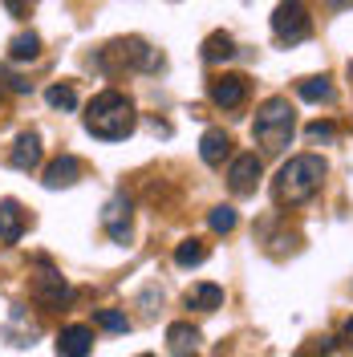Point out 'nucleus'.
Segmentation results:
<instances>
[{
	"label": "nucleus",
	"instance_id": "obj_3",
	"mask_svg": "<svg viewBox=\"0 0 353 357\" xmlns=\"http://www.w3.org/2000/svg\"><path fill=\"white\" fill-rule=\"evenodd\" d=\"M292 130H296V110L288 106V98H268L264 106L256 110L252 138L264 146L268 155H280L288 142H292Z\"/></svg>",
	"mask_w": 353,
	"mask_h": 357
},
{
	"label": "nucleus",
	"instance_id": "obj_9",
	"mask_svg": "<svg viewBox=\"0 0 353 357\" xmlns=\"http://www.w3.org/2000/svg\"><path fill=\"white\" fill-rule=\"evenodd\" d=\"M260 183V158L256 155H236L232 158V171H227V187L232 195H252Z\"/></svg>",
	"mask_w": 353,
	"mask_h": 357
},
{
	"label": "nucleus",
	"instance_id": "obj_26",
	"mask_svg": "<svg viewBox=\"0 0 353 357\" xmlns=\"http://www.w3.org/2000/svg\"><path fill=\"white\" fill-rule=\"evenodd\" d=\"M0 77L8 82V89H13V93H29V82H21L17 73H8V69H0Z\"/></svg>",
	"mask_w": 353,
	"mask_h": 357
},
{
	"label": "nucleus",
	"instance_id": "obj_13",
	"mask_svg": "<svg viewBox=\"0 0 353 357\" xmlns=\"http://www.w3.org/2000/svg\"><path fill=\"white\" fill-rule=\"evenodd\" d=\"M33 296H37L41 305H53V309H61V305H66L73 292H69V284L61 280V276H57V272H45V276H37V280H33Z\"/></svg>",
	"mask_w": 353,
	"mask_h": 357
},
{
	"label": "nucleus",
	"instance_id": "obj_2",
	"mask_svg": "<svg viewBox=\"0 0 353 357\" xmlns=\"http://www.w3.org/2000/svg\"><path fill=\"white\" fill-rule=\"evenodd\" d=\"M86 130L93 138H102V142H122V138H130L134 134V102L126 93H118V89H102L93 102L86 106Z\"/></svg>",
	"mask_w": 353,
	"mask_h": 357
},
{
	"label": "nucleus",
	"instance_id": "obj_5",
	"mask_svg": "<svg viewBox=\"0 0 353 357\" xmlns=\"http://www.w3.org/2000/svg\"><path fill=\"white\" fill-rule=\"evenodd\" d=\"M110 61L130 66V69H163V53L151 49L147 41H138V37H126V41H114L110 49H102V69Z\"/></svg>",
	"mask_w": 353,
	"mask_h": 357
},
{
	"label": "nucleus",
	"instance_id": "obj_12",
	"mask_svg": "<svg viewBox=\"0 0 353 357\" xmlns=\"http://www.w3.org/2000/svg\"><path fill=\"white\" fill-rule=\"evenodd\" d=\"M4 341L8 345H17V349H24V345H33L37 341V321L29 317V312L17 305V309L8 312V325H4Z\"/></svg>",
	"mask_w": 353,
	"mask_h": 357
},
{
	"label": "nucleus",
	"instance_id": "obj_20",
	"mask_svg": "<svg viewBox=\"0 0 353 357\" xmlns=\"http://www.w3.org/2000/svg\"><path fill=\"white\" fill-rule=\"evenodd\" d=\"M207 260V244L203 240H183V244L175 248V264L179 268H195Z\"/></svg>",
	"mask_w": 353,
	"mask_h": 357
},
{
	"label": "nucleus",
	"instance_id": "obj_10",
	"mask_svg": "<svg viewBox=\"0 0 353 357\" xmlns=\"http://www.w3.org/2000/svg\"><path fill=\"white\" fill-rule=\"evenodd\" d=\"M93 349V329L89 325H66L57 333V357H89Z\"/></svg>",
	"mask_w": 353,
	"mask_h": 357
},
{
	"label": "nucleus",
	"instance_id": "obj_6",
	"mask_svg": "<svg viewBox=\"0 0 353 357\" xmlns=\"http://www.w3.org/2000/svg\"><path fill=\"white\" fill-rule=\"evenodd\" d=\"M102 227L114 244H130V195H114L106 207H102Z\"/></svg>",
	"mask_w": 353,
	"mask_h": 357
},
{
	"label": "nucleus",
	"instance_id": "obj_14",
	"mask_svg": "<svg viewBox=\"0 0 353 357\" xmlns=\"http://www.w3.org/2000/svg\"><path fill=\"white\" fill-rule=\"evenodd\" d=\"M167 345L175 357H199V329H191L187 321H175L167 329Z\"/></svg>",
	"mask_w": 353,
	"mask_h": 357
},
{
	"label": "nucleus",
	"instance_id": "obj_18",
	"mask_svg": "<svg viewBox=\"0 0 353 357\" xmlns=\"http://www.w3.org/2000/svg\"><path fill=\"white\" fill-rule=\"evenodd\" d=\"M232 57H236V41L227 33H211L203 41V61L207 66H220V61H232Z\"/></svg>",
	"mask_w": 353,
	"mask_h": 357
},
{
	"label": "nucleus",
	"instance_id": "obj_29",
	"mask_svg": "<svg viewBox=\"0 0 353 357\" xmlns=\"http://www.w3.org/2000/svg\"><path fill=\"white\" fill-rule=\"evenodd\" d=\"M138 357H155V354H138Z\"/></svg>",
	"mask_w": 353,
	"mask_h": 357
},
{
	"label": "nucleus",
	"instance_id": "obj_21",
	"mask_svg": "<svg viewBox=\"0 0 353 357\" xmlns=\"http://www.w3.org/2000/svg\"><path fill=\"white\" fill-rule=\"evenodd\" d=\"M296 93H301L305 102H333V86L325 77H305V82H296Z\"/></svg>",
	"mask_w": 353,
	"mask_h": 357
},
{
	"label": "nucleus",
	"instance_id": "obj_22",
	"mask_svg": "<svg viewBox=\"0 0 353 357\" xmlns=\"http://www.w3.org/2000/svg\"><path fill=\"white\" fill-rule=\"evenodd\" d=\"M45 102H49L53 110H73V106H77V89L69 86V82H57V86L45 89Z\"/></svg>",
	"mask_w": 353,
	"mask_h": 357
},
{
	"label": "nucleus",
	"instance_id": "obj_11",
	"mask_svg": "<svg viewBox=\"0 0 353 357\" xmlns=\"http://www.w3.org/2000/svg\"><path fill=\"white\" fill-rule=\"evenodd\" d=\"M77 178H82V162H77L73 155H57L49 167H45L41 183L49 187V191H61V187H73Z\"/></svg>",
	"mask_w": 353,
	"mask_h": 357
},
{
	"label": "nucleus",
	"instance_id": "obj_7",
	"mask_svg": "<svg viewBox=\"0 0 353 357\" xmlns=\"http://www.w3.org/2000/svg\"><path fill=\"white\" fill-rule=\"evenodd\" d=\"M211 102L220 106V110H240L243 102H248V82H243L240 73H223V77H211Z\"/></svg>",
	"mask_w": 353,
	"mask_h": 357
},
{
	"label": "nucleus",
	"instance_id": "obj_15",
	"mask_svg": "<svg viewBox=\"0 0 353 357\" xmlns=\"http://www.w3.org/2000/svg\"><path fill=\"white\" fill-rule=\"evenodd\" d=\"M24 236V211L17 199H4L0 203V240L4 244H17Z\"/></svg>",
	"mask_w": 353,
	"mask_h": 357
},
{
	"label": "nucleus",
	"instance_id": "obj_17",
	"mask_svg": "<svg viewBox=\"0 0 353 357\" xmlns=\"http://www.w3.org/2000/svg\"><path fill=\"white\" fill-rule=\"evenodd\" d=\"M220 305H223V289L220 284H191V289H187V309L216 312Z\"/></svg>",
	"mask_w": 353,
	"mask_h": 357
},
{
	"label": "nucleus",
	"instance_id": "obj_27",
	"mask_svg": "<svg viewBox=\"0 0 353 357\" xmlns=\"http://www.w3.org/2000/svg\"><path fill=\"white\" fill-rule=\"evenodd\" d=\"M341 345H345V349L353 354V317L345 321V329H341Z\"/></svg>",
	"mask_w": 353,
	"mask_h": 357
},
{
	"label": "nucleus",
	"instance_id": "obj_8",
	"mask_svg": "<svg viewBox=\"0 0 353 357\" xmlns=\"http://www.w3.org/2000/svg\"><path fill=\"white\" fill-rule=\"evenodd\" d=\"M8 167L13 171H37L41 167V134L24 130L13 138V151H8Z\"/></svg>",
	"mask_w": 353,
	"mask_h": 357
},
{
	"label": "nucleus",
	"instance_id": "obj_25",
	"mask_svg": "<svg viewBox=\"0 0 353 357\" xmlns=\"http://www.w3.org/2000/svg\"><path fill=\"white\" fill-rule=\"evenodd\" d=\"M305 134H309V142L321 146V142H333V138H337V126H333V122H313Z\"/></svg>",
	"mask_w": 353,
	"mask_h": 357
},
{
	"label": "nucleus",
	"instance_id": "obj_24",
	"mask_svg": "<svg viewBox=\"0 0 353 357\" xmlns=\"http://www.w3.org/2000/svg\"><path fill=\"white\" fill-rule=\"evenodd\" d=\"M102 329H110V333H126L130 329V321H126V312H118V309H98V317H93Z\"/></svg>",
	"mask_w": 353,
	"mask_h": 357
},
{
	"label": "nucleus",
	"instance_id": "obj_4",
	"mask_svg": "<svg viewBox=\"0 0 353 357\" xmlns=\"http://www.w3.org/2000/svg\"><path fill=\"white\" fill-rule=\"evenodd\" d=\"M313 33V17L305 8V0H280L272 13V37L280 45H301Z\"/></svg>",
	"mask_w": 353,
	"mask_h": 357
},
{
	"label": "nucleus",
	"instance_id": "obj_28",
	"mask_svg": "<svg viewBox=\"0 0 353 357\" xmlns=\"http://www.w3.org/2000/svg\"><path fill=\"white\" fill-rule=\"evenodd\" d=\"M4 4H8V13H13V17H24V0H4Z\"/></svg>",
	"mask_w": 353,
	"mask_h": 357
},
{
	"label": "nucleus",
	"instance_id": "obj_30",
	"mask_svg": "<svg viewBox=\"0 0 353 357\" xmlns=\"http://www.w3.org/2000/svg\"><path fill=\"white\" fill-rule=\"evenodd\" d=\"M350 77H353V66H350Z\"/></svg>",
	"mask_w": 353,
	"mask_h": 357
},
{
	"label": "nucleus",
	"instance_id": "obj_23",
	"mask_svg": "<svg viewBox=\"0 0 353 357\" xmlns=\"http://www.w3.org/2000/svg\"><path fill=\"white\" fill-rule=\"evenodd\" d=\"M207 223H211V231H220V236H227V231H236V223H240V215H236V207H211V215H207Z\"/></svg>",
	"mask_w": 353,
	"mask_h": 357
},
{
	"label": "nucleus",
	"instance_id": "obj_19",
	"mask_svg": "<svg viewBox=\"0 0 353 357\" xmlns=\"http://www.w3.org/2000/svg\"><path fill=\"white\" fill-rule=\"evenodd\" d=\"M8 57L13 61H37L41 57V37L37 33H17L13 45H8Z\"/></svg>",
	"mask_w": 353,
	"mask_h": 357
},
{
	"label": "nucleus",
	"instance_id": "obj_1",
	"mask_svg": "<svg viewBox=\"0 0 353 357\" xmlns=\"http://www.w3.org/2000/svg\"><path fill=\"white\" fill-rule=\"evenodd\" d=\"M321 178H325V158L317 155L288 158L272 178V199H276V207H301L321 191Z\"/></svg>",
	"mask_w": 353,
	"mask_h": 357
},
{
	"label": "nucleus",
	"instance_id": "obj_16",
	"mask_svg": "<svg viewBox=\"0 0 353 357\" xmlns=\"http://www.w3.org/2000/svg\"><path fill=\"white\" fill-rule=\"evenodd\" d=\"M232 155V138L223 130H207L203 134V142H199V158L207 162V167H220L223 158Z\"/></svg>",
	"mask_w": 353,
	"mask_h": 357
}]
</instances>
